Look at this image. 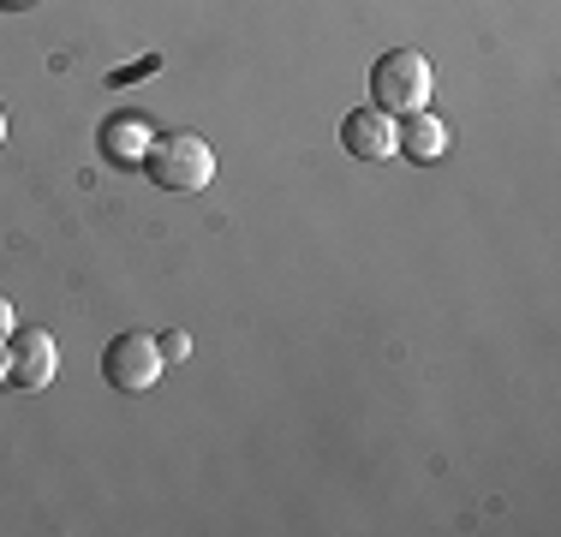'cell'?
Here are the masks:
<instances>
[{
	"label": "cell",
	"mask_w": 561,
	"mask_h": 537,
	"mask_svg": "<svg viewBox=\"0 0 561 537\" xmlns=\"http://www.w3.org/2000/svg\"><path fill=\"white\" fill-rule=\"evenodd\" d=\"M144 173H150L162 192L197 197V192H209V180H216V150H209L197 132H168V138L150 144V156H144Z\"/></svg>",
	"instance_id": "1"
},
{
	"label": "cell",
	"mask_w": 561,
	"mask_h": 537,
	"mask_svg": "<svg viewBox=\"0 0 561 537\" xmlns=\"http://www.w3.org/2000/svg\"><path fill=\"white\" fill-rule=\"evenodd\" d=\"M370 96H377L382 114H419L436 96V72L419 48H389L377 66H370Z\"/></svg>",
	"instance_id": "2"
},
{
	"label": "cell",
	"mask_w": 561,
	"mask_h": 537,
	"mask_svg": "<svg viewBox=\"0 0 561 537\" xmlns=\"http://www.w3.org/2000/svg\"><path fill=\"white\" fill-rule=\"evenodd\" d=\"M102 376L119 388V395H150L156 382H162V346H156V334H114L108 353H102Z\"/></svg>",
	"instance_id": "3"
},
{
	"label": "cell",
	"mask_w": 561,
	"mask_h": 537,
	"mask_svg": "<svg viewBox=\"0 0 561 537\" xmlns=\"http://www.w3.org/2000/svg\"><path fill=\"white\" fill-rule=\"evenodd\" d=\"M60 376V346L48 329H19L7 341V382L24 388V395H36V388H48Z\"/></svg>",
	"instance_id": "4"
},
{
	"label": "cell",
	"mask_w": 561,
	"mask_h": 537,
	"mask_svg": "<svg viewBox=\"0 0 561 537\" xmlns=\"http://www.w3.org/2000/svg\"><path fill=\"white\" fill-rule=\"evenodd\" d=\"M341 144H346V156H358V161H389V156H400L394 114H382L377 102L353 107V114L341 119Z\"/></svg>",
	"instance_id": "5"
},
{
	"label": "cell",
	"mask_w": 561,
	"mask_h": 537,
	"mask_svg": "<svg viewBox=\"0 0 561 537\" xmlns=\"http://www.w3.org/2000/svg\"><path fill=\"white\" fill-rule=\"evenodd\" d=\"M400 150H407L412 161H436L448 150V126L431 114V107H419V114H407V126H394Z\"/></svg>",
	"instance_id": "6"
},
{
	"label": "cell",
	"mask_w": 561,
	"mask_h": 537,
	"mask_svg": "<svg viewBox=\"0 0 561 537\" xmlns=\"http://www.w3.org/2000/svg\"><path fill=\"white\" fill-rule=\"evenodd\" d=\"M156 346H162V365H173V358H185V353H192V341H185L180 329H162V341H156Z\"/></svg>",
	"instance_id": "7"
},
{
	"label": "cell",
	"mask_w": 561,
	"mask_h": 537,
	"mask_svg": "<svg viewBox=\"0 0 561 537\" xmlns=\"http://www.w3.org/2000/svg\"><path fill=\"white\" fill-rule=\"evenodd\" d=\"M0 334H12V299L0 293Z\"/></svg>",
	"instance_id": "8"
},
{
	"label": "cell",
	"mask_w": 561,
	"mask_h": 537,
	"mask_svg": "<svg viewBox=\"0 0 561 537\" xmlns=\"http://www.w3.org/2000/svg\"><path fill=\"white\" fill-rule=\"evenodd\" d=\"M0 144H7V107H0Z\"/></svg>",
	"instance_id": "9"
},
{
	"label": "cell",
	"mask_w": 561,
	"mask_h": 537,
	"mask_svg": "<svg viewBox=\"0 0 561 537\" xmlns=\"http://www.w3.org/2000/svg\"><path fill=\"white\" fill-rule=\"evenodd\" d=\"M0 376H7V346H0Z\"/></svg>",
	"instance_id": "10"
}]
</instances>
